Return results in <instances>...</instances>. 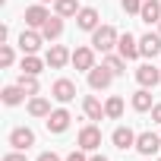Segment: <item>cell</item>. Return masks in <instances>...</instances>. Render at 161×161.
<instances>
[{"mask_svg": "<svg viewBox=\"0 0 161 161\" xmlns=\"http://www.w3.org/2000/svg\"><path fill=\"white\" fill-rule=\"evenodd\" d=\"M0 98H3V104L7 108H16V104H22V98H25V89L16 82V86H7L3 92H0Z\"/></svg>", "mask_w": 161, "mask_h": 161, "instance_id": "obj_20", "label": "cell"}, {"mask_svg": "<svg viewBox=\"0 0 161 161\" xmlns=\"http://www.w3.org/2000/svg\"><path fill=\"white\" fill-rule=\"evenodd\" d=\"M44 63H47V60H41V57H35V54H25L22 63H19V69L29 73V76H38V73L44 69Z\"/></svg>", "mask_w": 161, "mask_h": 161, "instance_id": "obj_22", "label": "cell"}, {"mask_svg": "<svg viewBox=\"0 0 161 161\" xmlns=\"http://www.w3.org/2000/svg\"><path fill=\"white\" fill-rule=\"evenodd\" d=\"M66 161H89V158H86V148H76V152H69V155H66Z\"/></svg>", "mask_w": 161, "mask_h": 161, "instance_id": "obj_31", "label": "cell"}, {"mask_svg": "<svg viewBox=\"0 0 161 161\" xmlns=\"http://www.w3.org/2000/svg\"><path fill=\"white\" fill-rule=\"evenodd\" d=\"M104 114H108V120H120L123 117V98L120 95H111L104 101Z\"/></svg>", "mask_w": 161, "mask_h": 161, "instance_id": "obj_25", "label": "cell"}, {"mask_svg": "<svg viewBox=\"0 0 161 161\" xmlns=\"http://www.w3.org/2000/svg\"><path fill=\"white\" fill-rule=\"evenodd\" d=\"M29 114H32V117H51V101L32 95V101H29Z\"/></svg>", "mask_w": 161, "mask_h": 161, "instance_id": "obj_24", "label": "cell"}, {"mask_svg": "<svg viewBox=\"0 0 161 161\" xmlns=\"http://www.w3.org/2000/svg\"><path fill=\"white\" fill-rule=\"evenodd\" d=\"M41 41H44V35H41L38 29H25V32L19 35V47H22V54H38Z\"/></svg>", "mask_w": 161, "mask_h": 161, "instance_id": "obj_9", "label": "cell"}, {"mask_svg": "<svg viewBox=\"0 0 161 161\" xmlns=\"http://www.w3.org/2000/svg\"><path fill=\"white\" fill-rule=\"evenodd\" d=\"M22 19H25V25H29V29H41V25L51 19V13L44 10V3H35V7H29V10H25V16H22Z\"/></svg>", "mask_w": 161, "mask_h": 161, "instance_id": "obj_12", "label": "cell"}, {"mask_svg": "<svg viewBox=\"0 0 161 161\" xmlns=\"http://www.w3.org/2000/svg\"><path fill=\"white\" fill-rule=\"evenodd\" d=\"M98 145H101V130H98L95 123H89V126H82V130H79V148L95 152Z\"/></svg>", "mask_w": 161, "mask_h": 161, "instance_id": "obj_7", "label": "cell"}, {"mask_svg": "<svg viewBox=\"0 0 161 161\" xmlns=\"http://www.w3.org/2000/svg\"><path fill=\"white\" fill-rule=\"evenodd\" d=\"M111 82H114V73H111L104 63L89 69V86H92L95 92H104V89H111Z\"/></svg>", "mask_w": 161, "mask_h": 161, "instance_id": "obj_2", "label": "cell"}, {"mask_svg": "<svg viewBox=\"0 0 161 161\" xmlns=\"http://www.w3.org/2000/svg\"><path fill=\"white\" fill-rule=\"evenodd\" d=\"M158 32H161V22H158Z\"/></svg>", "mask_w": 161, "mask_h": 161, "instance_id": "obj_36", "label": "cell"}, {"mask_svg": "<svg viewBox=\"0 0 161 161\" xmlns=\"http://www.w3.org/2000/svg\"><path fill=\"white\" fill-rule=\"evenodd\" d=\"M19 86L25 89V95H38V89H41V86H38V76H29V73L19 76Z\"/></svg>", "mask_w": 161, "mask_h": 161, "instance_id": "obj_27", "label": "cell"}, {"mask_svg": "<svg viewBox=\"0 0 161 161\" xmlns=\"http://www.w3.org/2000/svg\"><path fill=\"white\" fill-rule=\"evenodd\" d=\"M82 111H86L89 120H101V117H108V114H104V104H101L95 95H86V98H82Z\"/></svg>", "mask_w": 161, "mask_h": 161, "instance_id": "obj_19", "label": "cell"}, {"mask_svg": "<svg viewBox=\"0 0 161 161\" xmlns=\"http://www.w3.org/2000/svg\"><path fill=\"white\" fill-rule=\"evenodd\" d=\"M158 161H161V158H158Z\"/></svg>", "mask_w": 161, "mask_h": 161, "instance_id": "obj_37", "label": "cell"}, {"mask_svg": "<svg viewBox=\"0 0 161 161\" xmlns=\"http://www.w3.org/2000/svg\"><path fill=\"white\" fill-rule=\"evenodd\" d=\"M120 7H123V13H133V16H139V10H142V0H120Z\"/></svg>", "mask_w": 161, "mask_h": 161, "instance_id": "obj_29", "label": "cell"}, {"mask_svg": "<svg viewBox=\"0 0 161 161\" xmlns=\"http://www.w3.org/2000/svg\"><path fill=\"white\" fill-rule=\"evenodd\" d=\"M44 60H47L51 69H63L66 63H73V51H66L63 44H51V51L44 54Z\"/></svg>", "mask_w": 161, "mask_h": 161, "instance_id": "obj_5", "label": "cell"}, {"mask_svg": "<svg viewBox=\"0 0 161 161\" xmlns=\"http://www.w3.org/2000/svg\"><path fill=\"white\" fill-rule=\"evenodd\" d=\"M117 41H120V32H117L114 25H98V29L92 32V47L101 51V54H111V51L117 47Z\"/></svg>", "mask_w": 161, "mask_h": 161, "instance_id": "obj_1", "label": "cell"}, {"mask_svg": "<svg viewBox=\"0 0 161 161\" xmlns=\"http://www.w3.org/2000/svg\"><path fill=\"white\" fill-rule=\"evenodd\" d=\"M139 54H142V57H158V54H161V32H158V35H155V32L142 35V38H139Z\"/></svg>", "mask_w": 161, "mask_h": 161, "instance_id": "obj_14", "label": "cell"}, {"mask_svg": "<svg viewBox=\"0 0 161 161\" xmlns=\"http://www.w3.org/2000/svg\"><path fill=\"white\" fill-rule=\"evenodd\" d=\"M111 142H114L120 152H126V148H136V133H133L130 126H117V130L111 133Z\"/></svg>", "mask_w": 161, "mask_h": 161, "instance_id": "obj_13", "label": "cell"}, {"mask_svg": "<svg viewBox=\"0 0 161 161\" xmlns=\"http://www.w3.org/2000/svg\"><path fill=\"white\" fill-rule=\"evenodd\" d=\"M152 120H155V123H161V101L152 108Z\"/></svg>", "mask_w": 161, "mask_h": 161, "instance_id": "obj_33", "label": "cell"}, {"mask_svg": "<svg viewBox=\"0 0 161 161\" xmlns=\"http://www.w3.org/2000/svg\"><path fill=\"white\" fill-rule=\"evenodd\" d=\"M79 0H54V13L57 16H63V19H69V16H79Z\"/></svg>", "mask_w": 161, "mask_h": 161, "instance_id": "obj_21", "label": "cell"}, {"mask_svg": "<svg viewBox=\"0 0 161 161\" xmlns=\"http://www.w3.org/2000/svg\"><path fill=\"white\" fill-rule=\"evenodd\" d=\"M3 161H25V152L13 148V152H7V155H3Z\"/></svg>", "mask_w": 161, "mask_h": 161, "instance_id": "obj_30", "label": "cell"}, {"mask_svg": "<svg viewBox=\"0 0 161 161\" xmlns=\"http://www.w3.org/2000/svg\"><path fill=\"white\" fill-rule=\"evenodd\" d=\"M89 161H108V158H104V155H92Z\"/></svg>", "mask_w": 161, "mask_h": 161, "instance_id": "obj_34", "label": "cell"}, {"mask_svg": "<svg viewBox=\"0 0 161 161\" xmlns=\"http://www.w3.org/2000/svg\"><path fill=\"white\" fill-rule=\"evenodd\" d=\"M10 145H13V148H19V152H25V148H32V145H35V133H32L29 126H16V130L10 133Z\"/></svg>", "mask_w": 161, "mask_h": 161, "instance_id": "obj_11", "label": "cell"}, {"mask_svg": "<svg viewBox=\"0 0 161 161\" xmlns=\"http://www.w3.org/2000/svg\"><path fill=\"white\" fill-rule=\"evenodd\" d=\"M136 82H139L142 89H155V86L161 82V66H152V63L136 66Z\"/></svg>", "mask_w": 161, "mask_h": 161, "instance_id": "obj_3", "label": "cell"}, {"mask_svg": "<svg viewBox=\"0 0 161 161\" xmlns=\"http://www.w3.org/2000/svg\"><path fill=\"white\" fill-rule=\"evenodd\" d=\"M13 60H16L13 47L10 44H0V66H13Z\"/></svg>", "mask_w": 161, "mask_h": 161, "instance_id": "obj_28", "label": "cell"}, {"mask_svg": "<svg viewBox=\"0 0 161 161\" xmlns=\"http://www.w3.org/2000/svg\"><path fill=\"white\" fill-rule=\"evenodd\" d=\"M98 22H101V19H98V10H95V7H82L79 16H76V25L82 29V32H95Z\"/></svg>", "mask_w": 161, "mask_h": 161, "instance_id": "obj_16", "label": "cell"}, {"mask_svg": "<svg viewBox=\"0 0 161 161\" xmlns=\"http://www.w3.org/2000/svg\"><path fill=\"white\" fill-rule=\"evenodd\" d=\"M158 148H161V136H158V133L148 130V133H139V136H136V152H139V155H155Z\"/></svg>", "mask_w": 161, "mask_h": 161, "instance_id": "obj_8", "label": "cell"}, {"mask_svg": "<svg viewBox=\"0 0 161 161\" xmlns=\"http://www.w3.org/2000/svg\"><path fill=\"white\" fill-rule=\"evenodd\" d=\"M73 66L82 69V73H89L95 66V47H76L73 51Z\"/></svg>", "mask_w": 161, "mask_h": 161, "instance_id": "obj_15", "label": "cell"}, {"mask_svg": "<svg viewBox=\"0 0 161 161\" xmlns=\"http://www.w3.org/2000/svg\"><path fill=\"white\" fill-rule=\"evenodd\" d=\"M38 3H54V0H38Z\"/></svg>", "mask_w": 161, "mask_h": 161, "instance_id": "obj_35", "label": "cell"}, {"mask_svg": "<svg viewBox=\"0 0 161 161\" xmlns=\"http://www.w3.org/2000/svg\"><path fill=\"white\" fill-rule=\"evenodd\" d=\"M104 66H108L114 76H123V73H126V57H120V54H104Z\"/></svg>", "mask_w": 161, "mask_h": 161, "instance_id": "obj_26", "label": "cell"}, {"mask_svg": "<svg viewBox=\"0 0 161 161\" xmlns=\"http://www.w3.org/2000/svg\"><path fill=\"white\" fill-rule=\"evenodd\" d=\"M117 54L126 57V60H136V57H139V38L130 35V32H123L120 41H117Z\"/></svg>", "mask_w": 161, "mask_h": 161, "instance_id": "obj_10", "label": "cell"}, {"mask_svg": "<svg viewBox=\"0 0 161 161\" xmlns=\"http://www.w3.org/2000/svg\"><path fill=\"white\" fill-rule=\"evenodd\" d=\"M51 98L60 101V104H69L76 98V82L73 79H57V82L51 86Z\"/></svg>", "mask_w": 161, "mask_h": 161, "instance_id": "obj_4", "label": "cell"}, {"mask_svg": "<svg viewBox=\"0 0 161 161\" xmlns=\"http://www.w3.org/2000/svg\"><path fill=\"white\" fill-rule=\"evenodd\" d=\"M35 161H60V155H54V152H41Z\"/></svg>", "mask_w": 161, "mask_h": 161, "instance_id": "obj_32", "label": "cell"}, {"mask_svg": "<svg viewBox=\"0 0 161 161\" xmlns=\"http://www.w3.org/2000/svg\"><path fill=\"white\" fill-rule=\"evenodd\" d=\"M155 104H152V92L148 89H139L136 95H133V111H139V114H145V111H152Z\"/></svg>", "mask_w": 161, "mask_h": 161, "instance_id": "obj_23", "label": "cell"}, {"mask_svg": "<svg viewBox=\"0 0 161 161\" xmlns=\"http://www.w3.org/2000/svg\"><path fill=\"white\" fill-rule=\"evenodd\" d=\"M142 22H161V0H142V10H139Z\"/></svg>", "mask_w": 161, "mask_h": 161, "instance_id": "obj_18", "label": "cell"}, {"mask_svg": "<svg viewBox=\"0 0 161 161\" xmlns=\"http://www.w3.org/2000/svg\"><path fill=\"white\" fill-rule=\"evenodd\" d=\"M38 32L44 35V41H57V38L63 35V16H57V13H54V16H51V19H47Z\"/></svg>", "mask_w": 161, "mask_h": 161, "instance_id": "obj_17", "label": "cell"}, {"mask_svg": "<svg viewBox=\"0 0 161 161\" xmlns=\"http://www.w3.org/2000/svg\"><path fill=\"white\" fill-rule=\"evenodd\" d=\"M69 111L66 108H57V111H51V117H44V123H47V133H66L69 130Z\"/></svg>", "mask_w": 161, "mask_h": 161, "instance_id": "obj_6", "label": "cell"}]
</instances>
